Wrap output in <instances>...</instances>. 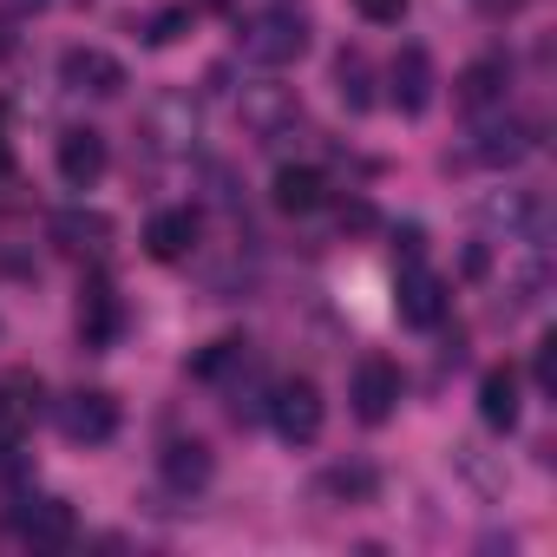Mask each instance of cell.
<instances>
[{"label": "cell", "mask_w": 557, "mask_h": 557, "mask_svg": "<svg viewBox=\"0 0 557 557\" xmlns=\"http://www.w3.org/2000/svg\"><path fill=\"white\" fill-rule=\"evenodd\" d=\"M236 47H243L256 66H289V60L309 53V27H302V14L269 8V14H249V21L236 27Z\"/></svg>", "instance_id": "1"}, {"label": "cell", "mask_w": 557, "mask_h": 557, "mask_svg": "<svg viewBox=\"0 0 557 557\" xmlns=\"http://www.w3.org/2000/svg\"><path fill=\"white\" fill-rule=\"evenodd\" d=\"M243 132L256 138V145H275V138H289L296 125H302V99H296V86H243Z\"/></svg>", "instance_id": "2"}, {"label": "cell", "mask_w": 557, "mask_h": 557, "mask_svg": "<svg viewBox=\"0 0 557 557\" xmlns=\"http://www.w3.org/2000/svg\"><path fill=\"white\" fill-rule=\"evenodd\" d=\"M269 420H275V433H283L289 446H309V440L322 433V387H315L309 374L283 381V387L269 394Z\"/></svg>", "instance_id": "3"}, {"label": "cell", "mask_w": 557, "mask_h": 557, "mask_svg": "<svg viewBox=\"0 0 557 557\" xmlns=\"http://www.w3.org/2000/svg\"><path fill=\"white\" fill-rule=\"evenodd\" d=\"M60 433H66L73 446H106V440L119 433V400H112L106 387L66 394V400H60Z\"/></svg>", "instance_id": "4"}, {"label": "cell", "mask_w": 557, "mask_h": 557, "mask_svg": "<svg viewBox=\"0 0 557 557\" xmlns=\"http://www.w3.org/2000/svg\"><path fill=\"white\" fill-rule=\"evenodd\" d=\"M400 394H407V381H400V368L394 361H361L355 368V381H348V400H355V420H368V426H381V420H394V407H400Z\"/></svg>", "instance_id": "5"}, {"label": "cell", "mask_w": 557, "mask_h": 557, "mask_svg": "<svg viewBox=\"0 0 557 557\" xmlns=\"http://www.w3.org/2000/svg\"><path fill=\"white\" fill-rule=\"evenodd\" d=\"M14 531H21V544H34V550H66V544L79 537V518H73L66 498H21V505H14Z\"/></svg>", "instance_id": "6"}, {"label": "cell", "mask_w": 557, "mask_h": 557, "mask_svg": "<svg viewBox=\"0 0 557 557\" xmlns=\"http://www.w3.org/2000/svg\"><path fill=\"white\" fill-rule=\"evenodd\" d=\"M79 335H86V348H112L125 335V302H119V289L106 275H92L79 289Z\"/></svg>", "instance_id": "7"}, {"label": "cell", "mask_w": 557, "mask_h": 557, "mask_svg": "<svg viewBox=\"0 0 557 557\" xmlns=\"http://www.w3.org/2000/svg\"><path fill=\"white\" fill-rule=\"evenodd\" d=\"M60 79H66V92H92V99L125 92V66H119L112 53H99V47H73V53L60 60Z\"/></svg>", "instance_id": "8"}, {"label": "cell", "mask_w": 557, "mask_h": 557, "mask_svg": "<svg viewBox=\"0 0 557 557\" xmlns=\"http://www.w3.org/2000/svg\"><path fill=\"white\" fill-rule=\"evenodd\" d=\"M387 86H394L387 99H394L407 119H420V112L433 106V53H426V47H400V53H394Z\"/></svg>", "instance_id": "9"}, {"label": "cell", "mask_w": 557, "mask_h": 557, "mask_svg": "<svg viewBox=\"0 0 557 557\" xmlns=\"http://www.w3.org/2000/svg\"><path fill=\"white\" fill-rule=\"evenodd\" d=\"M145 138H151L158 151H190V138H197V106H190L184 92L151 99V112H145Z\"/></svg>", "instance_id": "10"}, {"label": "cell", "mask_w": 557, "mask_h": 557, "mask_svg": "<svg viewBox=\"0 0 557 557\" xmlns=\"http://www.w3.org/2000/svg\"><path fill=\"white\" fill-rule=\"evenodd\" d=\"M60 177H66L73 190H92V184L106 177V138H99L92 125L60 132Z\"/></svg>", "instance_id": "11"}, {"label": "cell", "mask_w": 557, "mask_h": 557, "mask_svg": "<svg viewBox=\"0 0 557 557\" xmlns=\"http://www.w3.org/2000/svg\"><path fill=\"white\" fill-rule=\"evenodd\" d=\"M400 322H413V329H440L446 322V283L433 269H407L400 275Z\"/></svg>", "instance_id": "12"}, {"label": "cell", "mask_w": 557, "mask_h": 557, "mask_svg": "<svg viewBox=\"0 0 557 557\" xmlns=\"http://www.w3.org/2000/svg\"><path fill=\"white\" fill-rule=\"evenodd\" d=\"M158 472H164V485H171V492H203V485H210V472H216V459H210V446H203V440H171V446L158 453Z\"/></svg>", "instance_id": "13"}, {"label": "cell", "mask_w": 557, "mask_h": 557, "mask_svg": "<svg viewBox=\"0 0 557 557\" xmlns=\"http://www.w3.org/2000/svg\"><path fill=\"white\" fill-rule=\"evenodd\" d=\"M197 210H158L151 223H145V249L158 256V262H184L190 249H197Z\"/></svg>", "instance_id": "14"}, {"label": "cell", "mask_w": 557, "mask_h": 557, "mask_svg": "<svg viewBox=\"0 0 557 557\" xmlns=\"http://www.w3.org/2000/svg\"><path fill=\"white\" fill-rule=\"evenodd\" d=\"M329 203V177L315 164H283L275 171V210H289V216H309Z\"/></svg>", "instance_id": "15"}, {"label": "cell", "mask_w": 557, "mask_h": 557, "mask_svg": "<svg viewBox=\"0 0 557 557\" xmlns=\"http://www.w3.org/2000/svg\"><path fill=\"white\" fill-rule=\"evenodd\" d=\"M505 86H511V66L505 60H472L459 73V106L466 112H492V106H505Z\"/></svg>", "instance_id": "16"}, {"label": "cell", "mask_w": 557, "mask_h": 557, "mask_svg": "<svg viewBox=\"0 0 557 557\" xmlns=\"http://www.w3.org/2000/svg\"><path fill=\"white\" fill-rule=\"evenodd\" d=\"M479 413H485V426H498V433L518 426V368H511V361H505V368H485V381H479Z\"/></svg>", "instance_id": "17"}, {"label": "cell", "mask_w": 557, "mask_h": 557, "mask_svg": "<svg viewBox=\"0 0 557 557\" xmlns=\"http://www.w3.org/2000/svg\"><path fill=\"white\" fill-rule=\"evenodd\" d=\"M53 243L60 249H106L112 243V216L106 210H60L53 216Z\"/></svg>", "instance_id": "18"}, {"label": "cell", "mask_w": 557, "mask_h": 557, "mask_svg": "<svg viewBox=\"0 0 557 557\" xmlns=\"http://www.w3.org/2000/svg\"><path fill=\"white\" fill-rule=\"evenodd\" d=\"M531 145H537V138H531V125H524V119H498V125H485V132H479V164H518Z\"/></svg>", "instance_id": "19"}, {"label": "cell", "mask_w": 557, "mask_h": 557, "mask_svg": "<svg viewBox=\"0 0 557 557\" xmlns=\"http://www.w3.org/2000/svg\"><path fill=\"white\" fill-rule=\"evenodd\" d=\"M335 92H342L348 112H368V106H374V66H368L361 47H348V53L335 60Z\"/></svg>", "instance_id": "20"}, {"label": "cell", "mask_w": 557, "mask_h": 557, "mask_svg": "<svg viewBox=\"0 0 557 557\" xmlns=\"http://www.w3.org/2000/svg\"><path fill=\"white\" fill-rule=\"evenodd\" d=\"M236 368H249V342H243V335H223V342H210V348L190 361L197 381H223V374H236Z\"/></svg>", "instance_id": "21"}, {"label": "cell", "mask_w": 557, "mask_h": 557, "mask_svg": "<svg viewBox=\"0 0 557 557\" xmlns=\"http://www.w3.org/2000/svg\"><path fill=\"white\" fill-rule=\"evenodd\" d=\"M374 466H335V472H322V498H342V505H368L374 498Z\"/></svg>", "instance_id": "22"}, {"label": "cell", "mask_w": 557, "mask_h": 557, "mask_svg": "<svg viewBox=\"0 0 557 557\" xmlns=\"http://www.w3.org/2000/svg\"><path fill=\"white\" fill-rule=\"evenodd\" d=\"M355 14H361L368 27H400V21H407V0H355Z\"/></svg>", "instance_id": "23"}, {"label": "cell", "mask_w": 557, "mask_h": 557, "mask_svg": "<svg viewBox=\"0 0 557 557\" xmlns=\"http://www.w3.org/2000/svg\"><path fill=\"white\" fill-rule=\"evenodd\" d=\"M184 21H190L184 8H164V14H151V27H145V40H151V47H171V40L184 34Z\"/></svg>", "instance_id": "24"}, {"label": "cell", "mask_w": 557, "mask_h": 557, "mask_svg": "<svg viewBox=\"0 0 557 557\" xmlns=\"http://www.w3.org/2000/svg\"><path fill=\"white\" fill-rule=\"evenodd\" d=\"M537 387H544V394H557V342H550V335L537 342Z\"/></svg>", "instance_id": "25"}, {"label": "cell", "mask_w": 557, "mask_h": 557, "mask_svg": "<svg viewBox=\"0 0 557 557\" xmlns=\"http://www.w3.org/2000/svg\"><path fill=\"white\" fill-rule=\"evenodd\" d=\"M342 230H374V203L348 197V203H342Z\"/></svg>", "instance_id": "26"}, {"label": "cell", "mask_w": 557, "mask_h": 557, "mask_svg": "<svg viewBox=\"0 0 557 557\" xmlns=\"http://www.w3.org/2000/svg\"><path fill=\"white\" fill-rule=\"evenodd\" d=\"M8 119V112H0ZM0 177H14V151H8V132H0Z\"/></svg>", "instance_id": "27"}, {"label": "cell", "mask_w": 557, "mask_h": 557, "mask_svg": "<svg viewBox=\"0 0 557 557\" xmlns=\"http://www.w3.org/2000/svg\"><path fill=\"white\" fill-rule=\"evenodd\" d=\"M203 8H230V0H203Z\"/></svg>", "instance_id": "28"}, {"label": "cell", "mask_w": 557, "mask_h": 557, "mask_svg": "<svg viewBox=\"0 0 557 557\" xmlns=\"http://www.w3.org/2000/svg\"><path fill=\"white\" fill-rule=\"evenodd\" d=\"M27 8H40V0H27Z\"/></svg>", "instance_id": "29"}]
</instances>
